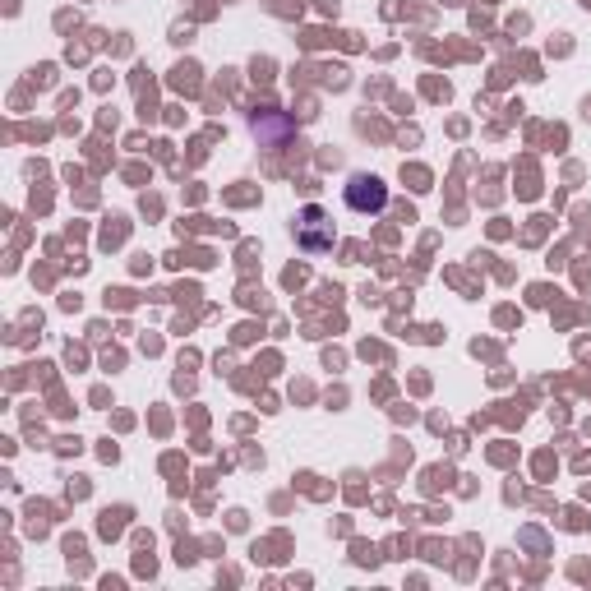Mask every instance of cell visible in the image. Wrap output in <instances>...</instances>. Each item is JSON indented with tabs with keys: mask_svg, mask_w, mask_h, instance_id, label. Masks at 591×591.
<instances>
[{
	"mask_svg": "<svg viewBox=\"0 0 591 591\" xmlns=\"http://www.w3.org/2000/svg\"><path fill=\"white\" fill-rule=\"evenodd\" d=\"M296 231H301V250H310V254H319V250L333 245V227H324V213H319V208H305L301 222H296Z\"/></svg>",
	"mask_w": 591,
	"mask_h": 591,
	"instance_id": "cell-2",
	"label": "cell"
},
{
	"mask_svg": "<svg viewBox=\"0 0 591 591\" xmlns=\"http://www.w3.org/2000/svg\"><path fill=\"white\" fill-rule=\"evenodd\" d=\"M347 204L356 208V213H379V208L388 204L384 181H374V176H351V185H347Z\"/></svg>",
	"mask_w": 591,
	"mask_h": 591,
	"instance_id": "cell-1",
	"label": "cell"
}]
</instances>
